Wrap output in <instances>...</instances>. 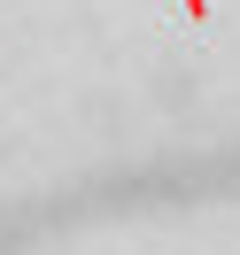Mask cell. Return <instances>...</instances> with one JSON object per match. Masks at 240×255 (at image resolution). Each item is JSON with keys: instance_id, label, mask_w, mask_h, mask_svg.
I'll list each match as a JSON object with an SVG mask.
<instances>
[{"instance_id": "cell-1", "label": "cell", "mask_w": 240, "mask_h": 255, "mask_svg": "<svg viewBox=\"0 0 240 255\" xmlns=\"http://www.w3.org/2000/svg\"><path fill=\"white\" fill-rule=\"evenodd\" d=\"M240 193V139L217 155H178V162H132L109 178H78V186L31 193V201L0 209V255H23L31 240H54L70 224H109V217H147V209H202Z\"/></svg>"}]
</instances>
